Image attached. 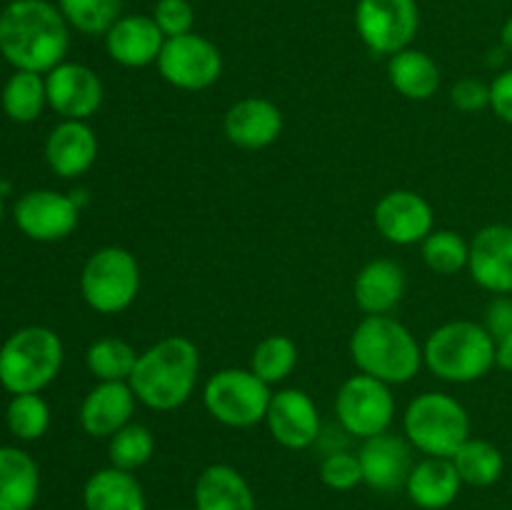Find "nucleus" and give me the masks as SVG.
Listing matches in <instances>:
<instances>
[{"mask_svg":"<svg viewBox=\"0 0 512 510\" xmlns=\"http://www.w3.org/2000/svg\"><path fill=\"white\" fill-rule=\"evenodd\" d=\"M70 25L48 0H10L0 10V55L15 70L50 73L70 48Z\"/></svg>","mask_w":512,"mask_h":510,"instance_id":"obj_1","label":"nucleus"},{"mask_svg":"<svg viewBox=\"0 0 512 510\" xmlns=\"http://www.w3.org/2000/svg\"><path fill=\"white\" fill-rule=\"evenodd\" d=\"M200 375V350L185 335H168L138 355L130 388L145 408L170 413L193 398Z\"/></svg>","mask_w":512,"mask_h":510,"instance_id":"obj_2","label":"nucleus"},{"mask_svg":"<svg viewBox=\"0 0 512 510\" xmlns=\"http://www.w3.org/2000/svg\"><path fill=\"white\" fill-rule=\"evenodd\" d=\"M350 358L360 373L388 385H405L423 368V345L393 315H365L350 335Z\"/></svg>","mask_w":512,"mask_h":510,"instance_id":"obj_3","label":"nucleus"},{"mask_svg":"<svg viewBox=\"0 0 512 510\" xmlns=\"http://www.w3.org/2000/svg\"><path fill=\"white\" fill-rule=\"evenodd\" d=\"M423 363L445 383H475L495 368V338L475 320H450L423 343Z\"/></svg>","mask_w":512,"mask_h":510,"instance_id":"obj_4","label":"nucleus"},{"mask_svg":"<svg viewBox=\"0 0 512 510\" xmlns=\"http://www.w3.org/2000/svg\"><path fill=\"white\" fill-rule=\"evenodd\" d=\"M63 340L45 325H25L0 345V385L10 395L40 393L60 375Z\"/></svg>","mask_w":512,"mask_h":510,"instance_id":"obj_5","label":"nucleus"},{"mask_svg":"<svg viewBox=\"0 0 512 510\" xmlns=\"http://www.w3.org/2000/svg\"><path fill=\"white\" fill-rule=\"evenodd\" d=\"M405 438L425 458H453L470 438V415L458 398L428 390L410 400L403 415Z\"/></svg>","mask_w":512,"mask_h":510,"instance_id":"obj_6","label":"nucleus"},{"mask_svg":"<svg viewBox=\"0 0 512 510\" xmlns=\"http://www.w3.org/2000/svg\"><path fill=\"white\" fill-rule=\"evenodd\" d=\"M140 293V265L130 250L120 245L98 248L83 265L80 295L90 310L118 315L135 303Z\"/></svg>","mask_w":512,"mask_h":510,"instance_id":"obj_7","label":"nucleus"},{"mask_svg":"<svg viewBox=\"0 0 512 510\" xmlns=\"http://www.w3.org/2000/svg\"><path fill=\"white\" fill-rule=\"evenodd\" d=\"M273 390L250 368H223L203 385V405L220 425L253 428L265 423Z\"/></svg>","mask_w":512,"mask_h":510,"instance_id":"obj_8","label":"nucleus"},{"mask_svg":"<svg viewBox=\"0 0 512 510\" xmlns=\"http://www.w3.org/2000/svg\"><path fill=\"white\" fill-rule=\"evenodd\" d=\"M393 385L358 373L340 385L335 395V415L345 433L360 440L388 433L395 420Z\"/></svg>","mask_w":512,"mask_h":510,"instance_id":"obj_9","label":"nucleus"},{"mask_svg":"<svg viewBox=\"0 0 512 510\" xmlns=\"http://www.w3.org/2000/svg\"><path fill=\"white\" fill-rule=\"evenodd\" d=\"M355 30L373 55L400 53L420 30L418 0H358Z\"/></svg>","mask_w":512,"mask_h":510,"instance_id":"obj_10","label":"nucleus"},{"mask_svg":"<svg viewBox=\"0 0 512 510\" xmlns=\"http://www.w3.org/2000/svg\"><path fill=\"white\" fill-rule=\"evenodd\" d=\"M155 65L165 83L195 93L218 83L223 75V53L205 35L185 33L178 38H165Z\"/></svg>","mask_w":512,"mask_h":510,"instance_id":"obj_11","label":"nucleus"},{"mask_svg":"<svg viewBox=\"0 0 512 510\" xmlns=\"http://www.w3.org/2000/svg\"><path fill=\"white\" fill-rule=\"evenodd\" d=\"M13 220L25 238L35 243H58L78 228L80 205L73 195L38 188L20 195L13 208Z\"/></svg>","mask_w":512,"mask_h":510,"instance_id":"obj_12","label":"nucleus"},{"mask_svg":"<svg viewBox=\"0 0 512 510\" xmlns=\"http://www.w3.org/2000/svg\"><path fill=\"white\" fill-rule=\"evenodd\" d=\"M48 105L63 120H88L100 110L105 88L100 75L83 63L63 60L45 73Z\"/></svg>","mask_w":512,"mask_h":510,"instance_id":"obj_13","label":"nucleus"},{"mask_svg":"<svg viewBox=\"0 0 512 510\" xmlns=\"http://www.w3.org/2000/svg\"><path fill=\"white\" fill-rule=\"evenodd\" d=\"M373 223L393 245H418L435 230L433 205L415 190H390L375 203Z\"/></svg>","mask_w":512,"mask_h":510,"instance_id":"obj_14","label":"nucleus"},{"mask_svg":"<svg viewBox=\"0 0 512 510\" xmlns=\"http://www.w3.org/2000/svg\"><path fill=\"white\" fill-rule=\"evenodd\" d=\"M265 425L278 445L288 450H305L320 435L318 405L305 390L280 388L270 398Z\"/></svg>","mask_w":512,"mask_h":510,"instance_id":"obj_15","label":"nucleus"},{"mask_svg":"<svg viewBox=\"0 0 512 510\" xmlns=\"http://www.w3.org/2000/svg\"><path fill=\"white\" fill-rule=\"evenodd\" d=\"M468 273L488 293H512V225L493 223L475 233L470 240Z\"/></svg>","mask_w":512,"mask_h":510,"instance_id":"obj_16","label":"nucleus"},{"mask_svg":"<svg viewBox=\"0 0 512 510\" xmlns=\"http://www.w3.org/2000/svg\"><path fill=\"white\" fill-rule=\"evenodd\" d=\"M358 460L363 468V483L378 493H393V490L405 488L410 470H413L408 438H400L390 430L363 440Z\"/></svg>","mask_w":512,"mask_h":510,"instance_id":"obj_17","label":"nucleus"},{"mask_svg":"<svg viewBox=\"0 0 512 510\" xmlns=\"http://www.w3.org/2000/svg\"><path fill=\"white\" fill-rule=\"evenodd\" d=\"M98 150V135L88 120H60L45 140V163L58 178L73 180L93 168Z\"/></svg>","mask_w":512,"mask_h":510,"instance_id":"obj_18","label":"nucleus"},{"mask_svg":"<svg viewBox=\"0 0 512 510\" xmlns=\"http://www.w3.org/2000/svg\"><path fill=\"white\" fill-rule=\"evenodd\" d=\"M225 138L243 150H263L273 145L283 133V110L268 98L238 100L223 118Z\"/></svg>","mask_w":512,"mask_h":510,"instance_id":"obj_19","label":"nucleus"},{"mask_svg":"<svg viewBox=\"0 0 512 510\" xmlns=\"http://www.w3.org/2000/svg\"><path fill=\"white\" fill-rule=\"evenodd\" d=\"M103 38L110 60L123 68H148L158 63L165 45V35L153 15H120Z\"/></svg>","mask_w":512,"mask_h":510,"instance_id":"obj_20","label":"nucleus"},{"mask_svg":"<svg viewBox=\"0 0 512 510\" xmlns=\"http://www.w3.org/2000/svg\"><path fill=\"white\" fill-rule=\"evenodd\" d=\"M135 398L130 383H95L80 403V428L90 438H113L120 428L133 423Z\"/></svg>","mask_w":512,"mask_h":510,"instance_id":"obj_21","label":"nucleus"},{"mask_svg":"<svg viewBox=\"0 0 512 510\" xmlns=\"http://www.w3.org/2000/svg\"><path fill=\"white\" fill-rule=\"evenodd\" d=\"M408 280L403 265L390 258H375L355 275L353 298L365 315H390L403 300Z\"/></svg>","mask_w":512,"mask_h":510,"instance_id":"obj_22","label":"nucleus"},{"mask_svg":"<svg viewBox=\"0 0 512 510\" xmlns=\"http://www.w3.org/2000/svg\"><path fill=\"white\" fill-rule=\"evenodd\" d=\"M195 510H255V495L245 475L228 463H213L198 475Z\"/></svg>","mask_w":512,"mask_h":510,"instance_id":"obj_23","label":"nucleus"},{"mask_svg":"<svg viewBox=\"0 0 512 510\" xmlns=\"http://www.w3.org/2000/svg\"><path fill=\"white\" fill-rule=\"evenodd\" d=\"M463 480L450 458H423L413 465L405 483L410 503L423 510H445L460 495Z\"/></svg>","mask_w":512,"mask_h":510,"instance_id":"obj_24","label":"nucleus"},{"mask_svg":"<svg viewBox=\"0 0 512 510\" xmlns=\"http://www.w3.org/2000/svg\"><path fill=\"white\" fill-rule=\"evenodd\" d=\"M40 495V468L33 455L0 445V510H33Z\"/></svg>","mask_w":512,"mask_h":510,"instance_id":"obj_25","label":"nucleus"},{"mask_svg":"<svg viewBox=\"0 0 512 510\" xmlns=\"http://www.w3.org/2000/svg\"><path fill=\"white\" fill-rule=\"evenodd\" d=\"M85 510H148L143 485L133 473L108 465L85 480Z\"/></svg>","mask_w":512,"mask_h":510,"instance_id":"obj_26","label":"nucleus"},{"mask_svg":"<svg viewBox=\"0 0 512 510\" xmlns=\"http://www.w3.org/2000/svg\"><path fill=\"white\" fill-rule=\"evenodd\" d=\"M388 80L403 98L423 103L438 93L443 75H440L438 63L425 50L410 45V48L390 55Z\"/></svg>","mask_w":512,"mask_h":510,"instance_id":"obj_27","label":"nucleus"},{"mask_svg":"<svg viewBox=\"0 0 512 510\" xmlns=\"http://www.w3.org/2000/svg\"><path fill=\"white\" fill-rule=\"evenodd\" d=\"M0 105L13 123H35L48 105L45 75L33 73V70H15L5 80Z\"/></svg>","mask_w":512,"mask_h":510,"instance_id":"obj_28","label":"nucleus"},{"mask_svg":"<svg viewBox=\"0 0 512 510\" xmlns=\"http://www.w3.org/2000/svg\"><path fill=\"white\" fill-rule=\"evenodd\" d=\"M450 460L463 485H473V488H490L505 473V458L500 448L483 438H468Z\"/></svg>","mask_w":512,"mask_h":510,"instance_id":"obj_29","label":"nucleus"},{"mask_svg":"<svg viewBox=\"0 0 512 510\" xmlns=\"http://www.w3.org/2000/svg\"><path fill=\"white\" fill-rule=\"evenodd\" d=\"M138 355L128 340L98 338L88 345L85 365L98 383H128Z\"/></svg>","mask_w":512,"mask_h":510,"instance_id":"obj_30","label":"nucleus"},{"mask_svg":"<svg viewBox=\"0 0 512 510\" xmlns=\"http://www.w3.org/2000/svg\"><path fill=\"white\" fill-rule=\"evenodd\" d=\"M298 358L300 350L293 338H288V335H268V338L255 345L253 355H250V370L273 388V385L283 383L293 375V370L298 368Z\"/></svg>","mask_w":512,"mask_h":510,"instance_id":"obj_31","label":"nucleus"},{"mask_svg":"<svg viewBox=\"0 0 512 510\" xmlns=\"http://www.w3.org/2000/svg\"><path fill=\"white\" fill-rule=\"evenodd\" d=\"M425 265L438 275H458L468 270L470 243L460 233L448 228H438L420 243Z\"/></svg>","mask_w":512,"mask_h":510,"instance_id":"obj_32","label":"nucleus"},{"mask_svg":"<svg viewBox=\"0 0 512 510\" xmlns=\"http://www.w3.org/2000/svg\"><path fill=\"white\" fill-rule=\"evenodd\" d=\"M155 455V435L148 425L128 423L108 438V460L113 468L135 473Z\"/></svg>","mask_w":512,"mask_h":510,"instance_id":"obj_33","label":"nucleus"},{"mask_svg":"<svg viewBox=\"0 0 512 510\" xmlns=\"http://www.w3.org/2000/svg\"><path fill=\"white\" fill-rule=\"evenodd\" d=\"M5 425L23 443L40 440L50 428V405L40 393L13 395L5 408Z\"/></svg>","mask_w":512,"mask_h":510,"instance_id":"obj_34","label":"nucleus"},{"mask_svg":"<svg viewBox=\"0 0 512 510\" xmlns=\"http://www.w3.org/2000/svg\"><path fill=\"white\" fill-rule=\"evenodd\" d=\"M70 28L83 35H105L123 10V0H58Z\"/></svg>","mask_w":512,"mask_h":510,"instance_id":"obj_35","label":"nucleus"},{"mask_svg":"<svg viewBox=\"0 0 512 510\" xmlns=\"http://www.w3.org/2000/svg\"><path fill=\"white\" fill-rule=\"evenodd\" d=\"M320 480L328 485L330 490H353L355 485L363 483V468H360L358 453H348V450H335L328 458L320 463Z\"/></svg>","mask_w":512,"mask_h":510,"instance_id":"obj_36","label":"nucleus"},{"mask_svg":"<svg viewBox=\"0 0 512 510\" xmlns=\"http://www.w3.org/2000/svg\"><path fill=\"white\" fill-rule=\"evenodd\" d=\"M153 20L163 30L165 38H178V35L193 33L195 8L190 0H158L153 5Z\"/></svg>","mask_w":512,"mask_h":510,"instance_id":"obj_37","label":"nucleus"},{"mask_svg":"<svg viewBox=\"0 0 512 510\" xmlns=\"http://www.w3.org/2000/svg\"><path fill=\"white\" fill-rule=\"evenodd\" d=\"M450 103L463 113H480L490 108V85L478 78H463L450 88Z\"/></svg>","mask_w":512,"mask_h":510,"instance_id":"obj_38","label":"nucleus"},{"mask_svg":"<svg viewBox=\"0 0 512 510\" xmlns=\"http://www.w3.org/2000/svg\"><path fill=\"white\" fill-rule=\"evenodd\" d=\"M485 330L493 335L495 340L505 338L512 333V298L510 295H495L485 308Z\"/></svg>","mask_w":512,"mask_h":510,"instance_id":"obj_39","label":"nucleus"},{"mask_svg":"<svg viewBox=\"0 0 512 510\" xmlns=\"http://www.w3.org/2000/svg\"><path fill=\"white\" fill-rule=\"evenodd\" d=\"M490 110H493L503 123L512 125V68L503 70V73L490 83Z\"/></svg>","mask_w":512,"mask_h":510,"instance_id":"obj_40","label":"nucleus"},{"mask_svg":"<svg viewBox=\"0 0 512 510\" xmlns=\"http://www.w3.org/2000/svg\"><path fill=\"white\" fill-rule=\"evenodd\" d=\"M495 365H498L500 370L512 373V333L495 340Z\"/></svg>","mask_w":512,"mask_h":510,"instance_id":"obj_41","label":"nucleus"},{"mask_svg":"<svg viewBox=\"0 0 512 510\" xmlns=\"http://www.w3.org/2000/svg\"><path fill=\"white\" fill-rule=\"evenodd\" d=\"M500 40H503V48L512 53V15L503 23V30H500Z\"/></svg>","mask_w":512,"mask_h":510,"instance_id":"obj_42","label":"nucleus"},{"mask_svg":"<svg viewBox=\"0 0 512 510\" xmlns=\"http://www.w3.org/2000/svg\"><path fill=\"white\" fill-rule=\"evenodd\" d=\"M3 215H5V200H3V193H0V223H3Z\"/></svg>","mask_w":512,"mask_h":510,"instance_id":"obj_43","label":"nucleus"}]
</instances>
